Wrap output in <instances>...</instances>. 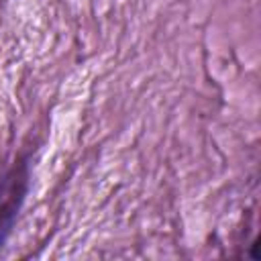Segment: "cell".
Returning a JSON list of instances; mask_svg holds the SVG:
<instances>
[{
    "label": "cell",
    "instance_id": "cell-1",
    "mask_svg": "<svg viewBox=\"0 0 261 261\" xmlns=\"http://www.w3.org/2000/svg\"><path fill=\"white\" fill-rule=\"evenodd\" d=\"M27 188H29V165L24 161H18L0 179V247L6 241L16 220Z\"/></svg>",
    "mask_w": 261,
    "mask_h": 261
}]
</instances>
